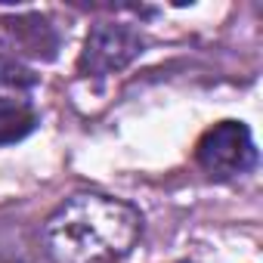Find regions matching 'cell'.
<instances>
[{
  "label": "cell",
  "instance_id": "6da1fadb",
  "mask_svg": "<svg viewBox=\"0 0 263 263\" xmlns=\"http://www.w3.org/2000/svg\"><path fill=\"white\" fill-rule=\"evenodd\" d=\"M143 217L134 204L102 192L65 198L44 223L50 263H115L137 245Z\"/></svg>",
  "mask_w": 263,
  "mask_h": 263
},
{
  "label": "cell",
  "instance_id": "7a4b0ae2",
  "mask_svg": "<svg viewBox=\"0 0 263 263\" xmlns=\"http://www.w3.org/2000/svg\"><path fill=\"white\" fill-rule=\"evenodd\" d=\"M195 161L204 174L217 180H232L248 174L257 164V149L251 140V130L241 121H220L195 146Z\"/></svg>",
  "mask_w": 263,
  "mask_h": 263
},
{
  "label": "cell",
  "instance_id": "3957f363",
  "mask_svg": "<svg viewBox=\"0 0 263 263\" xmlns=\"http://www.w3.org/2000/svg\"><path fill=\"white\" fill-rule=\"evenodd\" d=\"M140 53H143V37L134 28L115 25V22H99L90 28V34L84 41L78 71L84 78H105V74L127 68Z\"/></svg>",
  "mask_w": 263,
  "mask_h": 263
},
{
  "label": "cell",
  "instance_id": "277c9868",
  "mask_svg": "<svg viewBox=\"0 0 263 263\" xmlns=\"http://www.w3.org/2000/svg\"><path fill=\"white\" fill-rule=\"evenodd\" d=\"M34 90H37V78L22 62L0 56V143L19 140L31 130Z\"/></svg>",
  "mask_w": 263,
  "mask_h": 263
},
{
  "label": "cell",
  "instance_id": "5b68a950",
  "mask_svg": "<svg viewBox=\"0 0 263 263\" xmlns=\"http://www.w3.org/2000/svg\"><path fill=\"white\" fill-rule=\"evenodd\" d=\"M4 25V37L0 44L10 47L13 53H25V56H37V59H53L56 53V34L47 25V19L41 16H19V19H7Z\"/></svg>",
  "mask_w": 263,
  "mask_h": 263
}]
</instances>
